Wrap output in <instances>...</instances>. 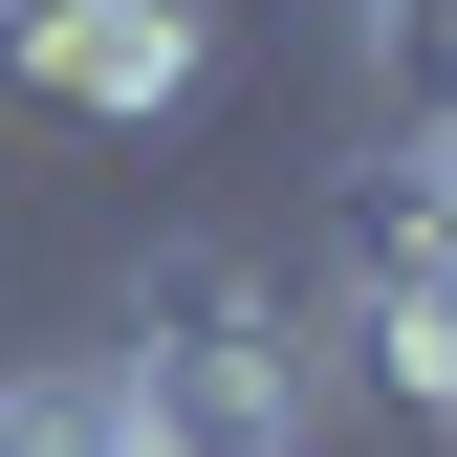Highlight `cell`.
Instances as JSON below:
<instances>
[{
  "instance_id": "cell-2",
  "label": "cell",
  "mask_w": 457,
  "mask_h": 457,
  "mask_svg": "<svg viewBox=\"0 0 457 457\" xmlns=\"http://www.w3.org/2000/svg\"><path fill=\"white\" fill-rule=\"evenodd\" d=\"M0 87L66 131H175L218 87V0H0Z\"/></svg>"
},
{
  "instance_id": "cell-1",
  "label": "cell",
  "mask_w": 457,
  "mask_h": 457,
  "mask_svg": "<svg viewBox=\"0 0 457 457\" xmlns=\"http://www.w3.org/2000/svg\"><path fill=\"white\" fill-rule=\"evenodd\" d=\"M109 392L153 414V457H349L370 392L327 370V305L262 240H153L131 327H109Z\"/></svg>"
},
{
  "instance_id": "cell-5",
  "label": "cell",
  "mask_w": 457,
  "mask_h": 457,
  "mask_svg": "<svg viewBox=\"0 0 457 457\" xmlns=\"http://www.w3.org/2000/svg\"><path fill=\"white\" fill-rule=\"evenodd\" d=\"M44 457H153V414H131V392H109V349L66 370V436H44Z\"/></svg>"
},
{
  "instance_id": "cell-4",
  "label": "cell",
  "mask_w": 457,
  "mask_h": 457,
  "mask_svg": "<svg viewBox=\"0 0 457 457\" xmlns=\"http://www.w3.org/2000/svg\"><path fill=\"white\" fill-rule=\"evenodd\" d=\"M370 175H392V196H414V218H436V240H457V87H436V109H414V131H392V153H370Z\"/></svg>"
},
{
  "instance_id": "cell-3",
  "label": "cell",
  "mask_w": 457,
  "mask_h": 457,
  "mask_svg": "<svg viewBox=\"0 0 457 457\" xmlns=\"http://www.w3.org/2000/svg\"><path fill=\"white\" fill-rule=\"evenodd\" d=\"M349 66H370V109H392V131H414V109L457 87V0H370V22H349Z\"/></svg>"
},
{
  "instance_id": "cell-6",
  "label": "cell",
  "mask_w": 457,
  "mask_h": 457,
  "mask_svg": "<svg viewBox=\"0 0 457 457\" xmlns=\"http://www.w3.org/2000/svg\"><path fill=\"white\" fill-rule=\"evenodd\" d=\"M66 436V370H0V457H44Z\"/></svg>"
}]
</instances>
